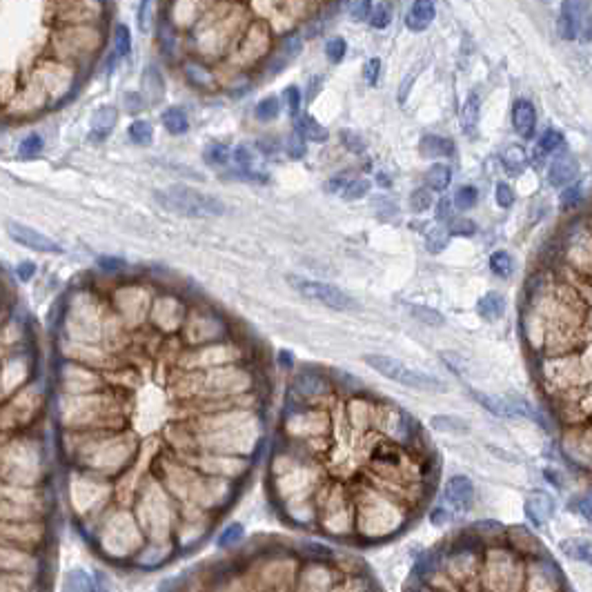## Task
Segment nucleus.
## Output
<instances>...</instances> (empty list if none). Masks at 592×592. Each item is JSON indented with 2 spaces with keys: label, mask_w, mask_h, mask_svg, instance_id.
Here are the masks:
<instances>
[{
  "label": "nucleus",
  "mask_w": 592,
  "mask_h": 592,
  "mask_svg": "<svg viewBox=\"0 0 592 592\" xmlns=\"http://www.w3.org/2000/svg\"><path fill=\"white\" fill-rule=\"evenodd\" d=\"M154 199L163 210L190 219H212L225 214V203L212 194H203L187 185H169L156 190Z\"/></svg>",
  "instance_id": "obj_1"
},
{
  "label": "nucleus",
  "mask_w": 592,
  "mask_h": 592,
  "mask_svg": "<svg viewBox=\"0 0 592 592\" xmlns=\"http://www.w3.org/2000/svg\"><path fill=\"white\" fill-rule=\"evenodd\" d=\"M365 363L374 367L376 372L385 379L390 381H397L401 385L412 390H423V392H445V383L436 376L428 374V372H419V370H412V367L403 365L401 361L392 356H385V354H367L365 356Z\"/></svg>",
  "instance_id": "obj_2"
},
{
  "label": "nucleus",
  "mask_w": 592,
  "mask_h": 592,
  "mask_svg": "<svg viewBox=\"0 0 592 592\" xmlns=\"http://www.w3.org/2000/svg\"><path fill=\"white\" fill-rule=\"evenodd\" d=\"M288 281L292 288L299 292L301 296L310 301H317L321 305H325L330 310H338V312H352L358 310L356 301L343 290L334 288L330 283H321V281H312V279H303V276H288Z\"/></svg>",
  "instance_id": "obj_3"
},
{
  "label": "nucleus",
  "mask_w": 592,
  "mask_h": 592,
  "mask_svg": "<svg viewBox=\"0 0 592 592\" xmlns=\"http://www.w3.org/2000/svg\"><path fill=\"white\" fill-rule=\"evenodd\" d=\"M7 232L16 243H21L29 249H36V252H53V254L62 252V247L56 243V241H51L49 236L40 234L38 230L23 225V223H7Z\"/></svg>",
  "instance_id": "obj_4"
},
{
  "label": "nucleus",
  "mask_w": 592,
  "mask_h": 592,
  "mask_svg": "<svg viewBox=\"0 0 592 592\" xmlns=\"http://www.w3.org/2000/svg\"><path fill=\"white\" fill-rule=\"evenodd\" d=\"M445 501L454 513H468L474 504V483L465 474H456V477L447 479Z\"/></svg>",
  "instance_id": "obj_5"
},
{
  "label": "nucleus",
  "mask_w": 592,
  "mask_h": 592,
  "mask_svg": "<svg viewBox=\"0 0 592 592\" xmlns=\"http://www.w3.org/2000/svg\"><path fill=\"white\" fill-rule=\"evenodd\" d=\"M523 510H526V517L530 519V523L534 528H541L543 523H548L552 519L554 510H557V504H554V499L548 495V492L536 490L526 499Z\"/></svg>",
  "instance_id": "obj_6"
},
{
  "label": "nucleus",
  "mask_w": 592,
  "mask_h": 592,
  "mask_svg": "<svg viewBox=\"0 0 592 592\" xmlns=\"http://www.w3.org/2000/svg\"><path fill=\"white\" fill-rule=\"evenodd\" d=\"M579 160L572 156H559L554 158L548 167V183L552 187H563L570 185L579 176Z\"/></svg>",
  "instance_id": "obj_7"
},
{
  "label": "nucleus",
  "mask_w": 592,
  "mask_h": 592,
  "mask_svg": "<svg viewBox=\"0 0 592 592\" xmlns=\"http://www.w3.org/2000/svg\"><path fill=\"white\" fill-rule=\"evenodd\" d=\"M436 16V5L432 0H417L406 14V27L410 32H426Z\"/></svg>",
  "instance_id": "obj_8"
},
{
  "label": "nucleus",
  "mask_w": 592,
  "mask_h": 592,
  "mask_svg": "<svg viewBox=\"0 0 592 592\" xmlns=\"http://www.w3.org/2000/svg\"><path fill=\"white\" fill-rule=\"evenodd\" d=\"M513 123H515V130L521 138H532L534 136V130H536V112H534V105L530 101H517L513 107Z\"/></svg>",
  "instance_id": "obj_9"
},
{
  "label": "nucleus",
  "mask_w": 592,
  "mask_h": 592,
  "mask_svg": "<svg viewBox=\"0 0 592 592\" xmlns=\"http://www.w3.org/2000/svg\"><path fill=\"white\" fill-rule=\"evenodd\" d=\"M581 12H584V3H563L561 14H559V36L563 40H575L579 38V23H581Z\"/></svg>",
  "instance_id": "obj_10"
},
{
  "label": "nucleus",
  "mask_w": 592,
  "mask_h": 592,
  "mask_svg": "<svg viewBox=\"0 0 592 592\" xmlns=\"http://www.w3.org/2000/svg\"><path fill=\"white\" fill-rule=\"evenodd\" d=\"M119 123V110L112 105H105L101 110H96L92 116V132H89V138L92 140H103L112 134L114 125Z\"/></svg>",
  "instance_id": "obj_11"
},
{
  "label": "nucleus",
  "mask_w": 592,
  "mask_h": 592,
  "mask_svg": "<svg viewBox=\"0 0 592 592\" xmlns=\"http://www.w3.org/2000/svg\"><path fill=\"white\" fill-rule=\"evenodd\" d=\"M559 552L570 561L586 563L592 568V541L584 536H570V539L559 541Z\"/></svg>",
  "instance_id": "obj_12"
},
{
  "label": "nucleus",
  "mask_w": 592,
  "mask_h": 592,
  "mask_svg": "<svg viewBox=\"0 0 592 592\" xmlns=\"http://www.w3.org/2000/svg\"><path fill=\"white\" fill-rule=\"evenodd\" d=\"M325 390H328V381L317 372H303L292 381V392L299 394V397H303V399L319 397V394L325 392Z\"/></svg>",
  "instance_id": "obj_13"
},
{
  "label": "nucleus",
  "mask_w": 592,
  "mask_h": 592,
  "mask_svg": "<svg viewBox=\"0 0 592 592\" xmlns=\"http://www.w3.org/2000/svg\"><path fill=\"white\" fill-rule=\"evenodd\" d=\"M479 114H481V101L477 92H470L461 107V130L465 136H477L479 127Z\"/></svg>",
  "instance_id": "obj_14"
},
{
  "label": "nucleus",
  "mask_w": 592,
  "mask_h": 592,
  "mask_svg": "<svg viewBox=\"0 0 592 592\" xmlns=\"http://www.w3.org/2000/svg\"><path fill=\"white\" fill-rule=\"evenodd\" d=\"M419 151H421V156H426V158L452 156V154H454V143H452L450 138H443V136H434V134H428V136L421 138Z\"/></svg>",
  "instance_id": "obj_15"
},
{
  "label": "nucleus",
  "mask_w": 592,
  "mask_h": 592,
  "mask_svg": "<svg viewBox=\"0 0 592 592\" xmlns=\"http://www.w3.org/2000/svg\"><path fill=\"white\" fill-rule=\"evenodd\" d=\"M301 49H303V38H301L299 34H290V36H285L283 42H281V49H279V56H276V58L272 60V65H270L272 71L283 69L292 58L299 56Z\"/></svg>",
  "instance_id": "obj_16"
},
{
  "label": "nucleus",
  "mask_w": 592,
  "mask_h": 592,
  "mask_svg": "<svg viewBox=\"0 0 592 592\" xmlns=\"http://www.w3.org/2000/svg\"><path fill=\"white\" fill-rule=\"evenodd\" d=\"M472 397H474V401H479L488 412H492L495 417H515L510 397L504 399V397H495V394H486V392H477V390H472Z\"/></svg>",
  "instance_id": "obj_17"
},
{
  "label": "nucleus",
  "mask_w": 592,
  "mask_h": 592,
  "mask_svg": "<svg viewBox=\"0 0 592 592\" xmlns=\"http://www.w3.org/2000/svg\"><path fill=\"white\" fill-rule=\"evenodd\" d=\"M477 312H479V317L481 319H486V321H497L501 314L506 312V301H504V296H501L499 292H488V294H483L481 299H479V303H477Z\"/></svg>",
  "instance_id": "obj_18"
},
{
  "label": "nucleus",
  "mask_w": 592,
  "mask_h": 592,
  "mask_svg": "<svg viewBox=\"0 0 592 592\" xmlns=\"http://www.w3.org/2000/svg\"><path fill=\"white\" fill-rule=\"evenodd\" d=\"M430 426L439 432H447V434H468L470 432V423L461 417H452V415H436L430 419Z\"/></svg>",
  "instance_id": "obj_19"
},
{
  "label": "nucleus",
  "mask_w": 592,
  "mask_h": 592,
  "mask_svg": "<svg viewBox=\"0 0 592 592\" xmlns=\"http://www.w3.org/2000/svg\"><path fill=\"white\" fill-rule=\"evenodd\" d=\"M62 584H65V592H96V577L87 575L83 568L67 570Z\"/></svg>",
  "instance_id": "obj_20"
},
{
  "label": "nucleus",
  "mask_w": 592,
  "mask_h": 592,
  "mask_svg": "<svg viewBox=\"0 0 592 592\" xmlns=\"http://www.w3.org/2000/svg\"><path fill=\"white\" fill-rule=\"evenodd\" d=\"M296 132L310 143H325L330 138V132L312 116H301L299 123H296Z\"/></svg>",
  "instance_id": "obj_21"
},
{
  "label": "nucleus",
  "mask_w": 592,
  "mask_h": 592,
  "mask_svg": "<svg viewBox=\"0 0 592 592\" xmlns=\"http://www.w3.org/2000/svg\"><path fill=\"white\" fill-rule=\"evenodd\" d=\"M160 121H163V127L169 134H174V136H181V134L190 130V119H187L183 107H169V110H165L163 116H160Z\"/></svg>",
  "instance_id": "obj_22"
},
{
  "label": "nucleus",
  "mask_w": 592,
  "mask_h": 592,
  "mask_svg": "<svg viewBox=\"0 0 592 592\" xmlns=\"http://www.w3.org/2000/svg\"><path fill=\"white\" fill-rule=\"evenodd\" d=\"M426 183H428V190L445 192L447 187H450V183H452V169L447 165H443V163L430 165V169L426 172Z\"/></svg>",
  "instance_id": "obj_23"
},
{
  "label": "nucleus",
  "mask_w": 592,
  "mask_h": 592,
  "mask_svg": "<svg viewBox=\"0 0 592 592\" xmlns=\"http://www.w3.org/2000/svg\"><path fill=\"white\" fill-rule=\"evenodd\" d=\"M501 160H504V167L508 169L510 174H521L526 169V165H528V154H526L523 147L513 145V147H508L504 151Z\"/></svg>",
  "instance_id": "obj_24"
},
{
  "label": "nucleus",
  "mask_w": 592,
  "mask_h": 592,
  "mask_svg": "<svg viewBox=\"0 0 592 592\" xmlns=\"http://www.w3.org/2000/svg\"><path fill=\"white\" fill-rule=\"evenodd\" d=\"M243 536H245V528L234 521V523H230L225 530L219 534L217 545H219L221 550H230V548H234V545H238L241 541H243Z\"/></svg>",
  "instance_id": "obj_25"
},
{
  "label": "nucleus",
  "mask_w": 592,
  "mask_h": 592,
  "mask_svg": "<svg viewBox=\"0 0 592 592\" xmlns=\"http://www.w3.org/2000/svg\"><path fill=\"white\" fill-rule=\"evenodd\" d=\"M408 310L412 312V317H415L417 321L426 323V325H430V328H441L445 323L441 312H436L432 308H426V305H410Z\"/></svg>",
  "instance_id": "obj_26"
},
{
  "label": "nucleus",
  "mask_w": 592,
  "mask_h": 592,
  "mask_svg": "<svg viewBox=\"0 0 592 592\" xmlns=\"http://www.w3.org/2000/svg\"><path fill=\"white\" fill-rule=\"evenodd\" d=\"M490 270L495 272L497 276H501V279H508V276L515 272L513 256H510L508 252H504V249H499V252H495L490 256Z\"/></svg>",
  "instance_id": "obj_27"
},
{
  "label": "nucleus",
  "mask_w": 592,
  "mask_h": 592,
  "mask_svg": "<svg viewBox=\"0 0 592 592\" xmlns=\"http://www.w3.org/2000/svg\"><path fill=\"white\" fill-rule=\"evenodd\" d=\"M203 158H205V163L214 167L225 165L230 160V147L223 145V143H210V145L203 149Z\"/></svg>",
  "instance_id": "obj_28"
},
{
  "label": "nucleus",
  "mask_w": 592,
  "mask_h": 592,
  "mask_svg": "<svg viewBox=\"0 0 592 592\" xmlns=\"http://www.w3.org/2000/svg\"><path fill=\"white\" fill-rule=\"evenodd\" d=\"M130 138L136 143V145H149L151 138H154V127H151L149 121H134L130 125Z\"/></svg>",
  "instance_id": "obj_29"
},
{
  "label": "nucleus",
  "mask_w": 592,
  "mask_h": 592,
  "mask_svg": "<svg viewBox=\"0 0 592 592\" xmlns=\"http://www.w3.org/2000/svg\"><path fill=\"white\" fill-rule=\"evenodd\" d=\"M447 238H450V232L445 227H432L426 234V249L430 254H439L443 252L447 245Z\"/></svg>",
  "instance_id": "obj_30"
},
{
  "label": "nucleus",
  "mask_w": 592,
  "mask_h": 592,
  "mask_svg": "<svg viewBox=\"0 0 592 592\" xmlns=\"http://www.w3.org/2000/svg\"><path fill=\"white\" fill-rule=\"evenodd\" d=\"M281 101L276 96H267V98H263L261 103L256 105V110H254V116L258 121H263V123H267V121H274L276 116L281 114V105H279Z\"/></svg>",
  "instance_id": "obj_31"
},
{
  "label": "nucleus",
  "mask_w": 592,
  "mask_h": 592,
  "mask_svg": "<svg viewBox=\"0 0 592 592\" xmlns=\"http://www.w3.org/2000/svg\"><path fill=\"white\" fill-rule=\"evenodd\" d=\"M477 201H479V192H477V187H472V185H463L454 194V208L461 212L472 210L474 205H477Z\"/></svg>",
  "instance_id": "obj_32"
},
{
  "label": "nucleus",
  "mask_w": 592,
  "mask_h": 592,
  "mask_svg": "<svg viewBox=\"0 0 592 592\" xmlns=\"http://www.w3.org/2000/svg\"><path fill=\"white\" fill-rule=\"evenodd\" d=\"M563 145H566V140H563V134L557 132V130H545L541 134L539 138V151H543V154H554L557 149H563Z\"/></svg>",
  "instance_id": "obj_33"
},
{
  "label": "nucleus",
  "mask_w": 592,
  "mask_h": 592,
  "mask_svg": "<svg viewBox=\"0 0 592 592\" xmlns=\"http://www.w3.org/2000/svg\"><path fill=\"white\" fill-rule=\"evenodd\" d=\"M367 21H370L374 29H385L392 21V7L388 3H372V12Z\"/></svg>",
  "instance_id": "obj_34"
},
{
  "label": "nucleus",
  "mask_w": 592,
  "mask_h": 592,
  "mask_svg": "<svg viewBox=\"0 0 592 592\" xmlns=\"http://www.w3.org/2000/svg\"><path fill=\"white\" fill-rule=\"evenodd\" d=\"M132 49V34H130V27L119 23L114 29V51L116 56H127Z\"/></svg>",
  "instance_id": "obj_35"
},
{
  "label": "nucleus",
  "mask_w": 592,
  "mask_h": 592,
  "mask_svg": "<svg viewBox=\"0 0 592 592\" xmlns=\"http://www.w3.org/2000/svg\"><path fill=\"white\" fill-rule=\"evenodd\" d=\"M40 151H42V138L38 136V134H29V136L23 138L21 145H18V156H21L23 160L36 158Z\"/></svg>",
  "instance_id": "obj_36"
},
{
  "label": "nucleus",
  "mask_w": 592,
  "mask_h": 592,
  "mask_svg": "<svg viewBox=\"0 0 592 592\" xmlns=\"http://www.w3.org/2000/svg\"><path fill=\"white\" fill-rule=\"evenodd\" d=\"M185 74L190 78V83L199 85V87H208L212 83V74L208 67L199 65V62H187L185 65Z\"/></svg>",
  "instance_id": "obj_37"
},
{
  "label": "nucleus",
  "mask_w": 592,
  "mask_h": 592,
  "mask_svg": "<svg viewBox=\"0 0 592 592\" xmlns=\"http://www.w3.org/2000/svg\"><path fill=\"white\" fill-rule=\"evenodd\" d=\"M432 203H434L432 192L426 190V187H419V190H415V192H412V196H410V208H412V212H417V214L430 210V208H432Z\"/></svg>",
  "instance_id": "obj_38"
},
{
  "label": "nucleus",
  "mask_w": 592,
  "mask_h": 592,
  "mask_svg": "<svg viewBox=\"0 0 592 592\" xmlns=\"http://www.w3.org/2000/svg\"><path fill=\"white\" fill-rule=\"evenodd\" d=\"M367 192H370V181H367V178H354V181H349L345 185L343 199L345 201H358V199H363Z\"/></svg>",
  "instance_id": "obj_39"
},
{
  "label": "nucleus",
  "mask_w": 592,
  "mask_h": 592,
  "mask_svg": "<svg viewBox=\"0 0 592 592\" xmlns=\"http://www.w3.org/2000/svg\"><path fill=\"white\" fill-rule=\"evenodd\" d=\"M345 51H347V42L341 38V36H334V38H330L325 42V56L330 62H341L345 56Z\"/></svg>",
  "instance_id": "obj_40"
},
{
  "label": "nucleus",
  "mask_w": 592,
  "mask_h": 592,
  "mask_svg": "<svg viewBox=\"0 0 592 592\" xmlns=\"http://www.w3.org/2000/svg\"><path fill=\"white\" fill-rule=\"evenodd\" d=\"M447 232H450V236H474L477 234V223L470 219H454Z\"/></svg>",
  "instance_id": "obj_41"
},
{
  "label": "nucleus",
  "mask_w": 592,
  "mask_h": 592,
  "mask_svg": "<svg viewBox=\"0 0 592 592\" xmlns=\"http://www.w3.org/2000/svg\"><path fill=\"white\" fill-rule=\"evenodd\" d=\"M285 151H288L290 158H296V160L305 156V138L299 132H294L288 136V140H285Z\"/></svg>",
  "instance_id": "obj_42"
},
{
  "label": "nucleus",
  "mask_w": 592,
  "mask_h": 592,
  "mask_svg": "<svg viewBox=\"0 0 592 592\" xmlns=\"http://www.w3.org/2000/svg\"><path fill=\"white\" fill-rule=\"evenodd\" d=\"M568 510L577 513L586 523L592 526V497H579V499H575V501H572V504L568 506Z\"/></svg>",
  "instance_id": "obj_43"
},
{
  "label": "nucleus",
  "mask_w": 592,
  "mask_h": 592,
  "mask_svg": "<svg viewBox=\"0 0 592 592\" xmlns=\"http://www.w3.org/2000/svg\"><path fill=\"white\" fill-rule=\"evenodd\" d=\"M341 138H343V145H345L347 151H352V154H363L365 143H363L361 136H358V134H354L352 130H343V132H341Z\"/></svg>",
  "instance_id": "obj_44"
},
{
  "label": "nucleus",
  "mask_w": 592,
  "mask_h": 592,
  "mask_svg": "<svg viewBox=\"0 0 592 592\" xmlns=\"http://www.w3.org/2000/svg\"><path fill=\"white\" fill-rule=\"evenodd\" d=\"M495 199H497V205H499V208H504V210L513 208V203H515V192H513V187H510L508 183H497Z\"/></svg>",
  "instance_id": "obj_45"
},
{
  "label": "nucleus",
  "mask_w": 592,
  "mask_h": 592,
  "mask_svg": "<svg viewBox=\"0 0 592 592\" xmlns=\"http://www.w3.org/2000/svg\"><path fill=\"white\" fill-rule=\"evenodd\" d=\"M370 12H372V3L370 0H358V3H352L349 5V18L356 23L365 21V18H370Z\"/></svg>",
  "instance_id": "obj_46"
},
{
  "label": "nucleus",
  "mask_w": 592,
  "mask_h": 592,
  "mask_svg": "<svg viewBox=\"0 0 592 592\" xmlns=\"http://www.w3.org/2000/svg\"><path fill=\"white\" fill-rule=\"evenodd\" d=\"M579 34H581L579 38L584 40V42L592 40V12H590V7H588V5H584V12H581Z\"/></svg>",
  "instance_id": "obj_47"
},
{
  "label": "nucleus",
  "mask_w": 592,
  "mask_h": 592,
  "mask_svg": "<svg viewBox=\"0 0 592 592\" xmlns=\"http://www.w3.org/2000/svg\"><path fill=\"white\" fill-rule=\"evenodd\" d=\"M283 98H285V103H288V112H290L292 116L299 114V110H301V89L292 85V87L285 89Z\"/></svg>",
  "instance_id": "obj_48"
},
{
  "label": "nucleus",
  "mask_w": 592,
  "mask_h": 592,
  "mask_svg": "<svg viewBox=\"0 0 592 592\" xmlns=\"http://www.w3.org/2000/svg\"><path fill=\"white\" fill-rule=\"evenodd\" d=\"M381 74V60L379 58H370L365 62V69H363V76H365V83L367 85H376Z\"/></svg>",
  "instance_id": "obj_49"
},
{
  "label": "nucleus",
  "mask_w": 592,
  "mask_h": 592,
  "mask_svg": "<svg viewBox=\"0 0 592 592\" xmlns=\"http://www.w3.org/2000/svg\"><path fill=\"white\" fill-rule=\"evenodd\" d=\"M581 201V187L579 185H572V187H568L566 192L561 194V205L563 208H572V205H577Z\"/></svg>",
  "instance_id": "obj_50"
},
{
  "label": "nucleus",
  "mask_w": 592,
  "mask_h": 592,
  "mask_svg": "<svg viewBox=\"0 0 592 592\" xmlns=\"http://www.w3.org/2000/svg\"><path fill=\"white\" fill-rule=\"evenodd\" d=\"M450 519H452V515H450V510H447V508H434L432 513H430V523L436 526V528L450 523Z\"/></svg>",
  "instance_id": "obj_51"
},
{
  "label": "nucleus",
  "mask_w": 592,
  "mask_h": 592,
  "mask_svg": "<svg viewBox=\"0 0 592 592\" xmlns=\"http://www.w3.org/2000/svg\"><path fill=\"white\" fill-rule=\"evenodd\" d=\"M234 160L238 163V167H243V169L252 167V163H254V158H252V151H249L245 145H238V147L234 149Z\"/></svg>",
  "instance_id": "obj_52"
},
{
  "label": "nucleus",
  "mask_w": 592,
  "mask_h": 592,
  "mask_svg": "<svg viewBox=\"0 0 592 592\" xmlns=\"http://www.w3.org/2000/svg\"><path fill=\"white\" fill-rule=\"evenodd\" d=\"M149 9H151L149 0L140 3V9H138V27H140V32H147V29H149Z\"/></svg>",
  "instance_id": "obj_53"
},
{
  "label": "nucleus",
  "mask_w": 592,
  "mask_h": 592,
  "mask_svg": "<svg viewBox=\"0 0 592 592\" xmlns=\"http://www.w3.org/2000/svg\"><path fill=\"white\" fill-rule=\"evenodd\" d=\"M452 203H454V201H450V199H441V201L436 203V219H439V221H447V219L452 217V212H450V210H452Z\"/></svg>",
  "instance_id": "obj_54"
},
{
  "label": "nucleus",
  "mask_w": 592,
  "mask_h": 592,
  "mask_svg": "<svg viewBox=\"0 0 592 592\" xmlns=\"http://www.w3.org/2000/svg\"><path fill=\"white\" fill-rule=\"evenodd\" d=\"M16 274H18V279H21V281H29L32 276L36 274V265L32 261H23L21 265L16 267Z\"/></svg>",
  "instance_id": "obj_55"
},
{
  "label": "nucleus",
  "mask_w": 592,
  "mask_h": 592,
  "mask_svg": "<svg viewBox=\"0 0 592 592\" xmlns=\"http://www.w3.org/2000/svg\"><path fill=\"white\" fill-rule=\"evenodd\" d=\"M98 265H101L103 270H107V272H114V270H121V267H123V261H121V258L103 256V258H98Z\"/></svg>",
  "instance_id": "obj_56"
},
{
  "label": "nucleus",
  "mask_w": 592,
  "mask_h": 592,
  "mask_svg": "<svg viewBox=\"0 0 592 592\" xmlns=\"http://www.w3.org/2000/svg\"><path fill=\"white\" fill-rule=\"evenodd\" d=\"M441 358H443V361H445L447 365L452 367V370H456V374H461L463 361H459V358H456V354H454V352H441Z\"/></svg>",
  "instance_id": "obj_57"
},
{
  "label": "nucleus",
  "mask_w": 592,
  "mask_h": 592,
  "mask_svg": "<svg viewBox=\"0 0 592 592\" xmlns=\"http://www.w3.org/2000/svg\"><path fill=\"white\" fill-rule=\"evenodd\" d=\"M345 181L343 178H332V181L325 185V192H330V194H343V190H345Z\"/></svg>",
  "instance_id": "obj_58"
},
{
  "label": "nucleus",
  "mask_w": 592,
  "mask_h": 592,
  "mask_svg": "<svg viewBox=\"0 0 592 592\" xmlns=\"http://www.w3.org/2000/svg\"><path fill=\"white\" fill-rule=\"evenodd\" d=\"M415 78H417V71H415V74H412L410 78H403L401 89H399V103H406V96L410 94V85L415 83Z\"/></svg>",
  "instance_id": "obj_59"
},
{
  "label": "nucleus",
  "mask_w": 592,
  "mask_h": 592,
  "mask_svg": "<svg viewBox=\"0 0 592 592\" xmlns=\"http://www.w3.org/2000/svg\"><path fill=\"white\" fill-rule=\"evenodd\" d=\"M96 592H112L110 584H107V579L103 572H96Z\"/></svg>",
  "instance_id": "obj_60"
},
{
  "label": "nucleus",
  "mask_w": 592,
  "mask_h": 592,
  "mask_svg": "<svg viewBox=\"0 0 592 592\" xmlns=\"http://www.w3.org/2000/svg\"><path fill=\"white\" fill-rule=\"evenodd\" d=\"M270 140H272V138H267V143H265V138L258 140V149H261L263 154H274L276 147H279V145H276V143H270Z\"/></svg>",
  "instance_id": "obj_61"
},
{
  "label": "nucleus",
  "mask_w": 592,
  "mask_h": 592,
  "mask_svg": "<svg viewBox=\"0 0 592 592\" xmlns=\"http://www.w3.org/2000/svg\"><path fill=\"white\" fill-rule=\"evenodd\" d=\"M279 363H281L283 367H292L294 358H292V354L288 352V349H285V352H281V354H279Z\"/></svg>",
  "instance_id": "obj_62"
},
{
  "label": "nucleus",
  "mask_w": 592,
  "mask_h": 592,
  "mask_svg": "<svg viewBox=\"0 0 592 592\" xmlns=\"http://www.w3.org/2000/svg\"><path fill=\"white\" fill-rule=\"evenodd\" d=\"M376 183H379L381 187H385V190H388V187H392V178H388V174L379 172V174H376Z\"/></svg>",
  "instance_id": "obj_63"
}]
</instances>
